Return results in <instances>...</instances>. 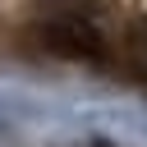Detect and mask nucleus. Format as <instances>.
I'll list each match as a JSON object with an SVG mask.
<instances>
[{"mask_svg":"<svg viewBox=\"0 0 147 147\" xmlns=\"http://www.w3.org/2000/svg\"><path fill=\"white\" fill-rule=\"evenodd\" d=\"M37 41L51 51V55H64V60H87V64H101L110 55V37L87 18V14H51L37 23Z\"/></svg>","mask_w":147,"mask_h":147,"instance_id":"f257e3e1","label":"nucleus"},{"mask_svg":"<svg viewBox=\"0 0 147 147\" xmlns=\"http://www.w3.org/2000/svg\"><path fill=\"white\" fill-rule=\"evenodd\" d=\"M124 64L147 87V18H129V28H124Z\"/></svg>","mask_w":147,"mask_h":147,"instance_id":"f03ea898","label":"nucleus"}]
</instances>
